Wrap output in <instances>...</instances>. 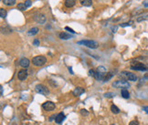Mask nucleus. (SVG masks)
Wrapping results in <instances>:
<instances>
[{"mask_svg":"<svg viewBox=\"0 0 148 125\" xmlns=\"http://www.w3.org/2000/svg\"><path fill=\"white\" fill-rule=\"evenodd\" d=\"M131 68L133 70H140V71H146L148 70V67H146L144 64L141 63L136 60H133L131 62Z\"/></svg>","mask_w":148,"mask_h":125,"instance_id":"nucleus-1","label":"nucleus"},{"mask_svg":"<svg viewBox=\"0 0 148 125\" xmlns=\"http://www.w3.org/2000/svg\"><path fill=\"white\" fill-rule=\"evenodd\" d=\"M78 45H83L85 47H88L90 48H97L99 47L98 42L95 40H81L77 43Z\"/></svg>","mask_w":148,"mask_h":125,"instance_id":"nucleus-2","label":"nucleus"},{"mask_svg":"<svg viewBox=\"0 0 148 125\" xmlns=\"http://www.w3.org/2000/svg\"><path fill=\"white\" fill-rule=\"evenodd\" d=\"M47 62V59L44 56H36L32 59V63L35 66H43Z\"/></svg>","mask_w":148,"mask_h":125,"instance_id":"nucleus-3","label":"nucleus"},{"mask_svg":"<svg viewBox=\"0 0 148 125\" xmlns=\"http://www.w3.org/2000/svg\"><path fill=\"white\" fill-rule=\"evenodd\" d=\"M35 90L37 92H39V93H40L42 95H45V96L50 94V90L45 85H43V84H38V85H36Z\"/></svg>","mask_w":148,"mask_h":125,"instance_id":"nucleus-4","label":"nucleus"},{"mask_svg":"<svg viewBox=\"0 0 148 125\" xmlns=\"http://www.w3.org/2000/svg\"><path fill=\"white\" fill-rule=\"evenodd\" d=\"M121 77L122 78H125L126 79L128 80H131V81H136L137 80V76L135 74L132 72H129V71H122L121 73Z\"/></svg>","mask_w":148,"mask_h":125,"instance_id":"nucleus-5","label":"nucleus"},{"mask_svg":"<svg viewBox=\"0 0 148 125\" xmlns=\"http://www.w3.org/2000/svg\"><path fill=\"white\" fill-rule=\"evenodd\" d=\"M113 87H115V88H122V89H127L130 87V84H129V82H127V81L125 80H116L114 81L113 83Z\"/></svg>","mask_w":148,"mask_h":125,"instance_id":"nucleus-6","label":"nucleus"},{"mask_svg":"<svg viewBox=\"0 0 148 125\" xmlns=\"http://www.w3.org/2000/svg\"><path fill=\"white\" fill-rule=\"evenodd\" d=\"M42 108L44 110H47V112H50V110H53L56 108L55 103H53L52 101H46L42 104Z\"/></svg>","mask_w":148,"mask_h":125,"instance_id":"nucleus-7","label":"nucleus"},{"mask_svg":"<svg viewBox=\"0 0 148 125\" xmlns=\"http://www.w3.org/2000/svg\"><path fill=\"white\" fill-rule=\"evenodd\" d=\"M28 71H27L26 70H19V71H18V79H19V80H21V81L25 80V79L28 78Z\"/></svg>","mask_w":148,"mask_h":125,"instance_id":"nucleus-8","label":"nucleus"},{"mask_svg":"<svg viewBox=\"0 0 148 125\" xmlns=\"http://www.w3.org/2000/svg\"><path fill=\"white\" fill-rule=\"evenodd\" d=\"M35 20L39 24H44V23L46 22V17L43 14H39V15H38L35 18Z\"/></svg>","mask_w":148,"mask_h":125,"instance_id":"nucleus-9","label":"nucleus"},{"mask_svg":"<svg viewBox=\"0 0 148 125\" xmlns=\"http://www.w3.org/2000/svg\"><path fill=\"white\" fill-rule=\"evenodd\" d=\"M84 92H85V90L83 88H81V87H77L76 89H74L73 95L74 96L78 97V96H81V94H83Z\"/></svg>","mask_w":148,"mask_h":125,"instance_id":"nucleus-10","label":"nucleus"},{"mask_svg":"<svg viewBox=\"0 0 148 125\" xmlns=\"http://www.w3.org/2000/svg\"><path fill=\"white\" fill-rule=\"evenodd\" d=\"M29 59H27V58H23V59H20V61H19V64H20V66L23 67V68H28V66H29Z\"/></svg>","mask_w":148,"mask_h":125,"instance_id":"nucleus-11","label":"nucleus"},{"mask_svg":"<svg viewBox=\"0 0 148 125\" xmlns=\"http://www.w3.org/2000/svg\"><path fill=\"white\" fill-rule=\"evenodd\" d=\"M64 119H65L64 113L63 112H59V113L56 116V118H55V121H56V123H61L63 121Z\"/></svg>","mask_w":148,"mask_h":125,"instance_id":"nucleus-12","label":"nucleus"},{"mask_svg":"<svg viewBox=\"0 0 148 125\" xmlns=\"http://www.w3.org/2000/svg\"><path fill=\"white\" fill-rule=\"evenodd\" d=\"M75 4H76V0H65V2H64L65 7H74Z\"/></svg>","mask_w":148,"mask_h":125,"instance_id":"nucleus-13","label":"nucleus"},{"mask_svg":"<svg viewBox=\"0 0 148 125\" xmlns=\"http://www.w3.org/2000/svg\"><path fill=\"white\" fill-rule=\"evenodd\" d=\"M121 95H122V97L124 98V99H129V98H130V93H129V91L127 90V89H122V90H121Z\"/></svg>","mask_w":148,"mask_h":125,"instance_id":"nucleus-14","label":"nucleus"},{"mask_svg":"<svg viewBox=\"0 0 148 125\" xmlns=\"http://www.w3.org/2000/svg\"><path fill=\"white\" fill-rule=\"evenodd\" d=\"M59 37H60L61 39H70L72 37L71 35L66 33V32H61V33H59Z\"/></svg>","mask_w":148,"mask_h":125,"instance_id":"nucleus-15","label":"nucleus"},{"mask_svg":"<svg viewBox=\"0 0 148 125\" xmlns=\"http://www.w3.org/2000/svg\"><path fill=\"white\" fill-rule=\"evenodd\" d=\"M80 3L84 7H91L92 5V0H80Z\"/></svg>","mask_w":148,"mask_h":125,"instance_id":"nucleus-16","label":"nucleus"},{"mask_svg":"<svg viewBox=\"0 0 148 125\" xmlns=\"http://www.w3.org/2000/svg\"><path fill=\"white\" fill-rule=\"evenodd\" d=\"M38 32H39V29H38V27H32V29H29V30L27 32V34H28V36H35Z\"/></svg>","mask_w":148,"mask_h":125,"instance_id":"nucleus-17","label":"nucleus"},{"mask_svg":"<svg viewBox=\"0 0 148 125\" xmlns=\"http://www.w3.org/2000/svg\"><path fill=\"white\" fill-rule=\"evenodd\" d=\"M6 6H14L16 4V0H2Z\"/></svg>","mask_w":148,"mask_h":125,"instance_id":"nucleus-18","label":"nucleus"},{"mask_svg":"<svg viewBox=\"0 0 148 125\" xmlns=\"http://www.w3.org/2000/svg\"><path fill=\"white\" fill-rule=\"evenodd\" d=\"M111 110L113 113L114 114H118L119 112H120V110H119V108L117 107V106H115L114 104H113V105L111 106Z\"/></svg>","mask_w":148,"mask_h":125,"instance_id":"nucleus-19","label":"nucleus"},{"mask_svg":"<svg viewBox=\"0 0 148 125\" xmlns=\"http://www.w3.org/2000/svg\"><path fill=\"white\" fill-rule=\"evenodd\" d=\"M18 8L19 9L20 11H25L28 7H26V5L25 4H23V3H19V4L18 5Z\"/></svg>","mask_w":148,"mask_h":125,"instance_id":"nucleus-20","label":"nucleus"},{"mask_svg":"<svg viewBox=\"0 0 148 125\" xmlns=\"http://www.w3.org/2000/svg\"><path fill=\"white\" fill-rule=\"evenodd\" d=\"M112 77H113V73H111V72H108V73H106L105 74V76H104V79H103V81H108L109 79H112Z\"/></svg>","mask_w":148,"mask_h":125,"instance_id":"nucleus-21","label":"nucleus"},{"mask_svg":"<svg viewBox=\"0 0 148 125\" xmlns=\"http://www.w3.org/2000/svg\"><path fill=\"white\" fill-rule=\"evenodd\" d=\"M0 16H1V18H2L7 17V11H6L4 8H0Z\"/></svg>","mask_w":148,"mask_h":125,"instance_id":"nucleus-22","label":"nucleus"},{"mask_svg":"<svg viewBox=\"0 0 148 125\" xmlns=\"http://www.w3.org/2000/svg\"><path fill=\"white\" fill-rule=\"evenodd\" d=\"M114 96H115V94L113 92H107V93L104 94V97H106V98H112V97H114Z\"/></svg>","mask_w":148,"mask_h":125,"instance_id":"nucleus-23","label":"nucleus"},{"mask_svg":"<svg viewBox=\"0 0 148 125\" xmlns=\"http://www.w3.org/2000/svg\"><path fill=\"white\" fill-rule=\"evenodd\" d=\"M81 114L83 115V116H88L89 115V112L87 110H85V109H82V110H81Z\"/></svg>","mask_w":148,"mask_h":125,"instance_id":"nucleus-24","label":"nucleus"},{"mask_svg":"<svg viewBox=\"0 0 148 125\" xmlns=\"http://www.w3.org/2000/svg\"><path fill=\"white\" fill-rule=\"evenodd\" d=\"M24 4L26 5V7L28 8V7H31V5H32V2H31V0H26V2H25Z\"/></svg>","mask_w":148,"mask_h":125,"instance_id":"nucleus-25","label":"nucleus"},{"mask_svg":"<svg viewBox=\"0 0 148 125\" xmlns=\"http://www.w3.org/2000/svg\"><path fill=\"white\" fill-rule=\"evenodd\" d=\"M95 70H89V75L91 76V77H93L94 78V76H95Z\"/></svg>","mask_w":148,"mask_h":125,"instance_id":"nucleus-26","label":"nucleus"},{"mask_svg":"<svg viewBox=\"0 0 148 125\" xmlns=\"http://www.w3.org/2000/svg\"><path fill=\"white\" fill-rule=\"evenodd\" d=\"M65 29L69 31V32H71L72 34H75V31H74L72 29H70V27H69V26H65Z\"/></svg>","mask_w":148,"mask_h":125,"instance_id":"nucleus-27","label":"nucleus"},{"mask_svg":"<svg viewBox=\"0 0 148 125\" xmlns=\"http://www.w3.org/2000/svg\"><path fill=\"white\" fill-rule=\"evenodd\" d=\"M131 24H132V22H126V23H124V24H121L120 26H122V27H124V26H131Z\"/></svg>","mask_w":148,"mask_h":125,"instance_id":"nucleus-28","label":"nucleus"},{"mask_svg":"<svg viewBox=\"0 0 148 125\" xmlns=\"http://www.w3.org/2000/svg\"><path fill=\"white\" fill-rule=\"evenodd\" d=\"M129 125H139V122L137 121H132L129 123Z\"/></svg>","mask_w":148,"mask_h":125,"instance_id":"nucleus-29","label":"nucleus"},{"mask_svg":"<svg viewBox=\"0 0 148 125\" xmlns=\"http://www.w3.org/2000/svg\"><path fill=\"white\" fill-rule=\"evenodd\" d=\"M33 44L35 45V46H39V39H37V38H36V39H34V41H33Z\"/></svg>","mask_w":148,"mask_h":125,"instance_id":"nucleus-30","label":"nucleus"},{"mask_svg":"<svg viewBox=\"0 0 148 125\" xmlns=\"http://www.w3.org/2000/svg\"><path fill=\"white\" fill-rule=\"evenodd\" d=\"M143 110H144V112H146V113H147V114H148V106H144V108H143Z\"/></svg>","mask_w":148,"mask_h":125,"instance_id":"nucleus-31","label":"nucleus"},{"mask_svg":"<svg viewBox=\"0 0 148 125\" xmlns=\"http://www.w3.org/2000/svg\"><path fill=\"white\" fill-rule=\"evenodd\" d=\"M143 5H144L145 7H148V1H144V2L143 3Z\"/></svg>","mask_w":148,"mask_h":125,"instance_id":"nucleus-32","label":"nucleus"},{"mask_svg":"<svg viewBox=\"0 0 148 125\" xmlns=\"http://www.w3.org/2000/svg\"><path fill=\"white\" fill-rule=\"evenodd\" d=\"M54 117H56V116H55V115H52V116L50 117V121H52L53 119H54Z\"/></svg>","mask_w":148,"mask_h":125,"instance_id":"nucleus-33","label":"nucleus"},{"mask_svg":"<svg viewBox=\"0 0 148 125\" xmlns=\"http://www.w3.org/2000/svg\"><path fill=\"white\" fill-rule=\"evenodd\" d=\"M144 79H148V74H145V75H144Z\"/></svg>","mask_w":148,"mask_h":125,"instance_id":"nucleus-34","label":"nucleus"},{"mask_svg":"<svg viewBox=\"0 0 148 125\" xmlns=\"http://www.w3.org/2000/svg\"><path fill=\"white\" fill-rule=\"evenodd\" d=\"M111 125H115V124H111Z\"/></svg>","mask_w":148,"mask_h":125,"instance_id":"nucleus-35","label":"nucleus"},{"mask_svg":"<svg viewBox=\"0 0 148 125\" xmlns=\"http://www.w3.org/2000/svg\"><path fill=\"white\" fill-rule=\"evenodd\" d=\"M24 125H28V124H24Z\"/></svg>","mask_w":148,"mask_h":125,"instance_id":"nucleus-36","label":"nucleus"}]
</instances>
